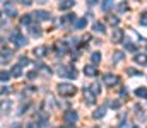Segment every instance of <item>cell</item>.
<instances>
[{"instance_id": "obj_1", "label": "cell", "mask_w": 147, "mask_h": 128, "mask_svg": "<svg viewBox=\"0 0 147 128\" xmlns=\"http://www.w3.org/2000/svg\"><path fill=\"white\" fill-rule=\"evenodd\" d=\"M77 92V87L74 84H69V82H63V84H58V94L63 96V97H70Z\"/></svg>"}, {"instance_id": "obj_2", "label": "cell", "mask_w": 147, "mask_h": 128, "mask_svg": "<svg viewBox=\"0 0 147 128\" xmlns=\"http://www.w3.org/2000/svg\"><path fill=\"white\" fill-rule=\"evenodd\" d=\"M58 75L60 77H69V79H77V70L72 65H60L58 67Z\"/></svg>"}, {"instance_id": "obj_3", "label": "cell", "mask_w": 147, "mask_h": 128, "mask_svg": "<svg viewBox=\"0 0 147 128\" xmlns=\"http://www.w3.org/2000/svg\"><path fill=\"white\" fill-rule=\"evenodd\" d=\"M10 41L14 43L16 46H24V44L28 43V40H26V38H24L17 29H14V31H12V34H10Z\"/></svg>"}, {"instance_id": "obj_4", "label": "cell", "mask_w": 147, "mask_h": 128, "mask_svg": "<svg viewBox=\"0 0 147 128\" xmlns=\"http://www.w3.org/2000/svg\"><path fill=\"white\" fill-rule=\"evenodd\" d=\"M77 113L74 111V109H67L65 113H63V121L67 123V125H74L75 121H77Z\"/></svg>"}, {"instance_id": "obj_5", "label": "cell", "mask_w": 147, "mask_h": 128, "mask_svg": "<svg viewBox=\"0 0 147 128\" xmlns=\"http://www.w3.org/2000/svg\"><path fill=\"white\" fill-rule=\"evenodd\" d=\"M103 82L108 85V87H113V85H116L120 82V79H118L115 74H105V75H103Z\"/></svg>"}, {"instance_id": "obj_6", "label": "cell", "mask_w": 147, "mask_h": 128, "mask_svg": "<svg viewBox=\"0 0 147 128\" xmlns=\"http://www.w3.org/2000/svg\"><path fill=\"white\" fill-rule=\"evenodd\" d=\"M48 51H50L48 46H36V48L33 50V55L38 56V58H45V56L48 55Z\"/></svg>"}, {"instance_id": "obj_7", "label": "cell", "mask_w": 147, "mask_h": 128, "mask_svg": "<svg viewBox=\"0 0 147 128\" xmlns=\"http://www.w3.org/2000/svg\"><path fill=\"white\" fill-rule=\"evenodd\" d=\"M3 12H5L9 17H16V15H17V10H16V7H14L10 2H5V3H3Z\"/></svg>"}, {"instance_id": "obj_8", "label": "cell", "mask_w": 147, "mask_h": 128, "mask_svg": "<svg viewBox=\"0 0 147 128\" xmlns=\"http://www.w3.org/2000/svg\"><path fill=\"white\" fill-rule=\"evenodd\" d=\"M33 15L38 21H50V12H46V10H34Z\"/></svg>"}, {"instance_id": "obj_9", "label": "cell", "mask_w": 147, "mask_h": 128, "mask_svg": "<svg viewBox=\"0 0 147 128\" xmlns=\"http://www.w3.org/2000/svg\"><path fill=\"white\" fill-rule=\"evenodd\" d=\"M92 29H94L96 33H99V34H105V33H106V27H105V24H103L101 21H96V22L92 24Z\"/></svg>"}, {"instance_id": "obj_10", "label": "cell", "mask_w": 147, "mask_h": 128, "mask_svg": "<svg viewBox=\"0 0 147 128\" xmlns=\"http://www.w3.org/2000/svg\"><path fill=\"white\" fill-rule=\"evenodd\" d=\"M84 74H86L87 77H96V75H98V70H96V67H92V65H86V67H84Z\"/></svg>"}, {"instance_id": "obj_11", "label": "cell", "mask_w": 147, "mask_h": 128, "mask_svg": "<svg viewBox=\"0 0 147 128\" xmlns=\"http://www.w3.org/2000/svg\"><path fill=\"white\" fill-rule=\"evenodd\" d=\"M55 48H57V53H58V55H60V53L63 55V53L69 50V44H67V41H57V46H55Z\"/></svg>"}, {"instance_id": "obj_12", "label": "cell", "mask_w": 147, "mask_h": 128, "mask_svg": "<svg viewBox=\"0 0 147 128\" xmlns=\"http://www.w3.org/2000/svg\"><path fill=\"white\" fill-rule=\"evenodd\" d=\"M134 62L139 63V65H147V55H144V53H137V55L134 56Z\"/></svg>"}, {"instance_id": "obj_13", "label": "cell", "mask_w": 147, "mask_h": 128, "mask_svg": "<svg viewBox=\"0 0 147 128\" xmlns=\"http://www.w3.org/2000/svg\"><path fill=\"white\" fill-rule=\"evenodd\" d=\"M74 5H75V2H72V0H65V2H60V3H58V9H60V10H70Z\"/></svg>"}, {"instance_id": "obj_14", "label": "cell", "mask_w": 147, "mask_h": 128, "mask_svg": "<svg viewBox=\"0 0 147 128\" xmlns=\"http://www.w3.org/2000/svg\"><path fill=\"white\" fill-rule=\"evenodd\" d=\"M33 19H34V15L33 14H26V15H22L21 17V24L22 26H33L31 22H33Z\"/></svg>"}, {"instance_id": "obj_15", "label": "cell", "mask_w": 147, "mask_h": 128, "mask_svg": "<svg viewBox=\"0 0 147 128\" xmlns=\"http://www.w3.org/2000/svg\"><path fill=\"white\" fill-rule=\"evenodd\" d=\"M84 94H86V104H89V106H92L94 103H96V97H94V94H91L89 90H87V87H86V90H84Z\"/></svg>"}, {"instance_id": "obj_16", "label": "cell", "mask_w": 147, "mask_h": 128, "mask_svg": "<svg viewBox=\"0 0 147 128\" xmlns=\"http://www.w3.org/2000/svg\"><path fill=\"white\" fill-rule=\"evenodd\" d=\"M86 26H87V19H86V17H80V19H77V21L74 22V27H75V29H84Z\"/></svg>"}, {"instance_id": "obj_17", "label": "cell", "mask_w": 147, "mask_h": 128, "mask_svg": "<svg viewBox=\"0 0 147 128\" xmlns=\"http://www.w3.org/2000/svg\"><path fill=\"white\" fill-rule=\"evenodd\" d=\"M113 41L115 43L123 41V31H121V29H115V31H113Z\"/></svg>"}, {"instance_id": "obj_18", "label": "cell", "mask_w": 147, "mask_h": 128, "mask_svg": "<svg viewBox=\"0 0 147 128\" xmlns=\"http://www.w3.org/2000/svg\"><path fill=\"white\" fill-rule=\"evenodd\" d=\"M29 33H31V36L39 38V36H41V27L36 26V24H33V26H29Z\"/></svg>"}, {"instance_id": "obj_19", "label": "cell", "mask_w": 147, "mask_h": 128, "mask_svg": "<svg viewBox=\"0 0 147 128\" xmlns=\"http://www.w3.org/2000/svg\"><path fill=\"white\" fill-rule=\"evenodd\" d=\"M10 74H12V77H21L22 75V67L17 63V65H14L12 67V70H10Z\"/></svg>"}, {"instance_id": "obj_20", "label": "cell", "mask_w": 147, "mask_h": 128, "mask_svg": "<svg viewBox=\"0 0 147 128\" xmlns=\"http://www.w3.org/2000/svg\"><path fill=\"white\" fill-rule=\"evenodd\" d=\"M105 115H106V108H103V106H101V108H98V109H96V111L92 113V118L99 120V118H103Z\"/></svg>"}, {"instance_id": "obj_21", "label": "cell", "mask_w": 147, "mask_h": 128, "mask_svg": "<svg viewBox=\"0 0 147 128\" xmlns=\"http://www.w3.org/2000/svg\"><path fill=\"white\" fill-rule=\"evenodd\" d=\"M89 89H91V92L94 94V96H98V94H101V85L98 84V82H94V84L89 85Z\"/></svg>"}, {"instance_id": "obj_22", "label": "cell", "mask_w": 147, "mask_h": 128, "mask_svg": "<svg viewBox=\"0 0 147 128\" xmlns=\"http://www.w3.org/2000/svg\"><path fill=\"white\" fill-rule=\"evenodd\" d=\"M91 62H92L94 65H98V63L101 62V53H99V51H94V53L91 55Z\"/></svg>"}, {"instance_id": "obj_23", "label": "cell", "mask_w": 147, "mask_h": 128, "mask_svg": "<svg viewBox=\"0 0 147 128\" xmlns=\"http://www.w3.org/2000/svg\"><path fill=\"white\" fill-rule=\"evenodd\" d=\"M135 94H137L139 97H147V89L146 87H137V89H135Z\"/></svg>"}, {"instance_id": "obj_24", "label": "cell", "mask_w": 147, "mask_h": 128, "mask_svg": "<svg viewBox=\"0 0 147 128\" xmlns=\"http://www.w3.org/2000/svg\"><path fill=\"white\" fill-rule=\"evenodd\" d=\"M70 21H74V22H75V21H77V19H75V15H74V14H67V15H65V17H62V24H67V22H70Z\"/></svg>"}, {"instance_id": "obj_25", "label": "cell", "mask_w": 147, "mask_h": 128, "mask_svg": "<svg viewBox=\"0 0 147 128\" xmlns=\"http://www.w3.org/2000/svg\"><path fill=\"white\" fill-rule=\"evenodd\" d=\"M125 50L127 51H137V44H134L132 41H125Z\"/></svg>"}, {"instance_id": "obj_26", "label": "cell", "mask_w": 147, "mask_h": 128, "mask_svg": "<svg viewBox=\"0 0 147 128\" xmlns=\"http://www.w3.org/2000/svg\"><path fill=\"white\" fill-rule=\"evenodd\" d=\"M10 75H12L10 72H5V70H2V74H0V80H2L3 84H5V82H7V80L10 79Z\"/></svg>"}, {"instance_id": "obj_27", "label": "cell", "mask_w": 147, "mask_h": 128, "mask_svg": "<svg viewBox=\"0 0 147 128\" xmlns=\"http://www.w3.org/2000/svg\"><path fill=\"white\" fill-rule=\"evenodd\" d=\"M111 7H115V3H113L111 0H106V2L101 3V9H103V10H110Z\"/></svg>"}, {"instance_id": "obj_28", "label": "cell", "mask_w": 147, "mask_h": 128, "mask_svg": "<svg viewBox=\"0 0 147 128\" xmlns=\"http://www.w3.org/2000/svg\"><path fill=\"white\" fill-rule=\"evenodd\" d=\"M9 60H10V51L2 50V63H5V62H9Z\"/></svg>"}, {"instance_id": "obj_29", "label": "cell", "mask_w": 147, "mask_h": 128, "mask_svg": "<svg viewBox=\"0 0 147 128\" xmlns=\"http://www.w3.org/2000/svg\"><path fill=\"white\" fill-rule=\"evenodd\" d=\"M121 60H123V53H121V51H116V53L113 55V62L118 63V62H121Z\"/></svg>"}, {"instance_id": "obj_30", "label": "cell", "mask_w": 147, "mask_h": 128, "mask_svg": "<svg viewBox=\"0 0 147 128\" xmlns=\"http://www.w3.org/2000/svg\"><path fill=\"white\" fill-rule=\"evenodd\" d=\"M108 21H110V24H113V26H118L120 24V17H115V15H110Z\"/></svg>"}, {"instance_id": "obj_31", "label": "cell", "mask_w": 147, "mask_h": 128, "mask_svg": "<svg viewBox=\"0 0 147 128\" xmlns=\"http://www.w3.org/2000/svg\"><path fill=\"white\" fill-rule=\"evenodd\" d=\"M28 63H29V60H28L26 56H22V58H19V65H21V67H24V65H28Z\"/></svg>"}, {"instance_id": "obj_32", "label": "cell", "mask_w": 147, "mask_h": 128, "mask_svg": "<svg viewBox=\"0 0 147 128\" xmlns=\"http://www.w3.org/2000/svg\"><path fill=\"white\" fill-rule=\"evenodd\" d=\"M140 24H142V26H147V14H142V17H140Z\"/></svg>"}, {"instance_id": "obj_33", "label": "cell", "mask_w": 147, "mask_h": 128, "mask_svg": "<svg viewBox=\"0 0 147 128\" xmlns=\"http://www.w3.org/2000/svg\"><path fill=\"white\" fill-rule=\"evenodd\" d=\"M111 106H113L115 109H118V108L121 106V101H113V103H111Z\"/></svg>"}, {"instance_id": "obj_34", "label": "cell", "mask_w": 147, "mask_h": 128, "mask_svg": "<svg viewBox=\"0 0 147 128\" xmlns=\"http://www.w3.org/2000/svg\"><path fill=\"white\" fill-rule=\"evenodd\" d=\"M118 128H137L135 125H128V123H121Z\"/></svg>"}, {"instance_id": "obj_35", "label": "cell", "mask_w": 147, "mask_h": 128, "mask_svg": "<svg viewBox=\"0 0 147 128\" xmlns=\"http://www.w3.org/2000/svg\"><path fill=\"white\" fill-rule=\"evenodd\" d=\"M36 75H38V74H36V70H34V72H29V74H28V77H29V79H34Z\"/></svg>"}, {"instance_id": "obj_36", "label": "cell", "mask_w": 147, "mask_h": 128, "mask_svg": "<svg viewBox=\"0 0 147 128\" xmlns=\"http://www.w3.org/2000/svg\"><path fill=\"white\" fill-rule=\"evenodd\" d=\"M7 92H9V87H5V85H3V87H2V96H5Z\"/></svg>"}, {"instance_id": "obj_37", "label": "cell", "mask_w": 147, "mask_h": 128, "mask_svg": "<svg viewBox=\"0 0 147 128\" xmlns=\"http://www.w3.org/2000/svg\"><path fill=\"white\" fill-rule=\"evenodd\" d=\"M118 9H120V10H125V9H127V3H120Z\"/></svg>"}, {"instance_id": "obj_38", "label": "cell", "mask_w": 147, "mask_h": 128, "mask_svg": "<svg viewBox=\"0 0 147 128\" xmlns=\"http://www.w3.org/2000/svg\"><path fill=\"white\" fill-rule=\"evenodd\" d=\"M128 74H130V75H139V72H135L134 68H130V70H128Z\"/></svg>"}, {"instance_id": "obj_39", "label": "cell", "mask_w": 147, "mask_h": 128, "mask_svg": "<svg viewBox=\"0 0 147 128\" xmlns=\"http://www.w3.org/2000/svg\"><path fill=\"white\" fill-rule=\"evenodd\" d=\"M120 94H121V97H125V96H127V89H125V87H123V89H121V92H120Z\"/></svg>"}, {"instance_id": "obj_40", "label": "cell", "mask_w": 147, "mask_h": 128, "mask_svg": "<svg viewBox=\"0 0 147 128\" xmlns=\"http://www.w3.org/2000/svg\"><path fill=\"white\" fill-rule=\"evenodd\" d=\"M10 128H22V127H21L19 123H12V125H10Z\"/></svg>"}, {"instance_id": "obj_41", "label": "cell", "mask_w": 147, "mask_h": 128, "mask_svg": "<svg viewBox=\"0 0 147 128\" xmlns=\"http://www.w3.org/2000/svg\"><path fill=\"white\" fill-rule=\"evenodd\" d=\"M22 5H31V0H22Z\"/></svg>"}, {"instance_id": "obj_42", "label": "cell", "mask_w": 147, "mask_h": 128, "mask_svg": "<svg viewBox=\"0 0 147 128\" xmlns=\"http://www.w3.org/2000/svg\"><path fill=\"white\" fill-rule=\"evenodd\" d=\"M28 128H38V123H29V127Z\"/></svg>"}, {"instance_id": "obj_43", "label": "cell", "mask_w": 147, "mask_h": 128, "mask_svg": "<svg viewBox=\"0 0 147 128\" xmlns=\"http://www.w3.org/2000/svg\"><path fill=\"white\" fill-rule=\"evenodd\" d=\"M60 128H67V127H60Z\"/></svg>"}]
</instances>
